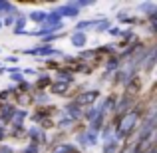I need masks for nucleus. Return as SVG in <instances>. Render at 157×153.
Instances as JSON below:
<instances>
[{
  "label": "nucleus",
  "instance_id": "1",
  "mask_svg": "<svg viewBox=\"0 0 157 153\" xmlns=\"http://www.w3.org/2000/svg\"><path fill=\"white\" fill-rule=\"evenodd\" d=\"M139 117H143V111H139L137 107H133V109L127 111L125 115H121V117L117 119V123L113 125V137L119 139V141H121V139H127L135 131Z\"/></svg>",
  "mask_w": 157,
  "mask_h": 153
},
{
  "label": "nucleus",
  "instance_id": "2",
  "mask_svg": "<svg viewBox=\"0 0 157 153\" xmlns=\"http://www.w3.org/2000/svg\"><path fill=\"white\" fill-rule=\"evenodd\" d=\"M100 100V90H84L82 94H78L74 98V103L78 107H86V105H94Z\"/></svg>",
  "mask_w": 157,
  "mask_h": 153
},
{
  "label": "nucleus",
  "instance_id": "3",
  "mask_svg": "<svg viewBox=\"0 0 157 153\" xmlns=\"http://www.w3.org/2000/svg\"><path fill=\"white\" fill-rule=\"evenodd\" d=\"M76 141H78V145L80 147H94V145H98V141H100V133H96V131H90V129H86V131H80V133L76 135Z\"/></svg>",
  "mask_w": 157,
  "mask_h": 153
},
{
  "label": "nucleus",
  "instance_id": "4",
  "mask_svg": "<svg viewBox=\"0 0 157 153\" xmlns=\"http://www.w3.org/2000/svg\"><path fill=\"white\" fill-rule=\"evenodd\" d=\"M52 12H54V14H58L62 20H64V18H78V16H80V10H78V8L74 6L72 2L58 4V6L52 8Z\"/></svg>",
  "mask_w": 157,
  "mask_h": 153
},
{
  "label": "nucleus",
  "instance_id": "5",
  "mask_svg": "<svg viewBox=\"0 0 157 153\" xmlns=\"http://www.w3.org/2000/svg\"><path fill=\"white\" fill-rule=\"evenodd\" d=\"M135 107V100H133V96H127V94H123L121 98H119L117 101H115V107H113V111L121 117V115H125L127 111H131Z\"/></svg>",
  "mask_w": 157,
  "mask_h": 153
},
{
  "label": "nucleus",
  "instance_id": "6",
  "mask_svg": "<svg viewBox=\"0 0 157 153\" xmlns=\"http://www.w3.org/2000/svg\"><path fill=\"white\" fill-rule=\"evenodd\" d=\"M26 137L30 139V143H34V145H42V143H46L48 141V135H46V131H42L40 127H30V129L26 131Z\"/></svg>",
  "mask_w": 157,
  "mask_h": 153
},
{
  "label": "nucleus",
  "instance_id": "7",
  "mask_svg": "<svg viewBox=\"0 0 157 153\" xmlns=\"http://www.w3.org/2000/svg\"><path fill=\"white\" fill-rule=\"evenodd\" d=\"M62 115H66V117H70L72 121H76V119H80L82 115H84V109L82 107H78L74 101H70L68 105L64 107V111H62Z\"/></svg>",
  "mask_w": 157,
  "mask_h": 153
},
{
  "label": "nucleus",
  "instance_id": "8",
  "mask_svg": "<svg viewBox=\"0 0 157 153\" xmlns=\"http://www.w3.org/2000/svg\"><path fill=\"white\" fill-rule=\"evenodd\" d=\"M70 42H72L74 48L84 50V46L88 44V34H86V32H72V34H70Z\"/></svg>",
  "mask_w": 157,
  "mask_h": 153
},
{
  "label": "nucleus",
  "instance_id": "9",
  "mask_svg": "<svg viewBox=\"0 0 157 153\" xmlns=\"http://www.w3.org/2000/svg\"><path fill=\"white\" fill-rule=\"evenodd\" d=\"M52 78L48 76V74H38V80L32 84V88L36 90V92H44L46 88H50V84H52Z\"/></svg>",
  "mask_w": 157,
  "mask_h": 153
},
{
  "label": "nucleus",
  "instance_id": "10",
  "mask_svg": "<svg viewBox=\"0 0 157 153\" xmlns=\"http://www.w3.org/2000/svg\"><path fill=\"white\" fill-rule=\"evenodd\" d=\"M70 84H64V82H52L50 84V94L54 96H68Z\"/></svg>",
  "mask_w": 157,
  "mask_h": 153
},
{
  "label": "nucleus",
  "instance_id": "11",
  "mask_svg": "<svg viewBox=\"0 0 157 153\" xmlns=\"http://www.w3.org/2000/svg\"><path fill=\"white\" fill-rule=\"evenodd\" d=\"M56 82H64V84H70L72 86L74 82H76V76H74V72H70V70H58V74H56Z\"/></svg>",
  "mask_w": 157,
  "mask_h": 153
},
{
  "label": "nucleus",
  "instance_id": "12",
  "mask_svg": "<svg viewBox=\"0 0 157 153\" xmlns=\"http://www.w3.org/2000/svg\"><path fill=\"white\" fill-rule=\"evenodd\" d=\"M104 153H121V141L115 137H109L104 143Z\"/></svg>",
  "mask_w": 157,
  "mask_h": 153
},
{
  "label": "nucleus",
  "instance_id": "13",
  "mask_svg": "<svg viewBox=\"0 0 157 153\" xmlns=\"http://www.w3.org/2000/svg\"><path fill=\"white\" fill-rule=\"evenodd\" d=\"M105 117L107 115H104V113H98L96 117L90 121V125H88V129L90 131H96V133H100L101 131V127H104V123H105Z\"/></svg>",
  "mask_w": 157,
  "mask_h": 153
},
{
  "label": "nucleus",
  "instance_id": "14",
  "mask_svg": "<svg viewBox=\"0 0 157 153\" xmlns=\"http://www.w3.org/2000/svg\"><path fill=\"white\" fill-rule=\"evenodd\" d=\"M52 153H80V151H78V147L74 145V143H64L62 141L52 149Z\"/></svg>",
  "mask_w": 157,
  "mask_h": 153
},
{
  "label": "nucleus",
  "instance_id": "15",
  "mask_svg": "<svg viewBox=\"0 0 157 153\" xmlns=\"http://www.w3.org/2000/svg\"><path fill=\"white\" fill-rule=\"evenodd\" d=\"M121 68V60H119L117 56H111L105 60V72L111 74V72H117V70Z\"/></svg>",
  "mask_w": 157,
  "mask_h": 153
},
{
  "label": "nucleus",
  "instance_id": "16",
  "mask_svg": "<svg viewBox=\"0 0 157 153\" xmlns=\"http://www.w3.org/2000/svg\"><path fill=\"white\" fill-rule=\"evenodd\" d=\"M28 111L26 109H16V113H14V117H12V121H10V125L12 127H22V121L28 117Z\"/></svg>",
  "mask_w": 157,
  "mask_h": 153
},
{
  "label": "nucleus",
  "instance_id": "17",
  "mask_svg": "<svg viewBox=\"0 0 157 153\" xmlns=\"http://www.w3.org/2000/svg\"><path fill=\"white\" fill-rule=\"evenodd\" d=\"M26 18L42 26V24H44V20H46V10H32L30 14H26Z\"/></svg>",
  "mask_w": 157,
  "mask_h": 153
},
{
  "label": "nucleus",
  "instance_id": "18",
  "mask_svg": "<svg viewBox=\"0 0 157 153\" xmlns=\"http://www.w3.org/2000/svg\"><path fill=\"white\" fill-rule=\"evenodd\" d=\"M98 24V20L90 18V20H80V22H76V26H74V32H86L88 28H94Z\"/></svg>",
  "mask_w": 157,
  "mask_h": 153
},
{
  "label": "nucleus",
  "instance_id": "19",
  "mask_svg": "<svg viewBox=\"0 0 157 153\" xmlns=\"http://www.w3.org/2000/svg\"><path fill=\"white\" fill-rule=\"evenodd\" d=\"M26 22H28L26 14L16 16V18H14V24H12V34H16V32H22V30H24V26H26Z\"/></svg>",
  "mask_w": 157,
  "mask_h": 153
},
{
  "label": "nucleus",
  "instance_id": "20",
  "mask_svg": "<svg viewBox=\"0 0 157 153\" xmlns=\"http://www.w3.org/2000/svg\"><path fill=\"white\" fill-rule=\"evenodd\" d=\"M111 28V20L109 18H100L98 20V24L94 26V30L98 32V34H104V32H107Z\"/></svg>",
  "mask_w": 157,
  "mask_h": 153
},
{
  "label": "nucleus",
  "instance_id": "21",
  "mask_svg": "<svg viewBox=\"0 0 157 153\" xmlns=\"http://www.w3.org/2000/svg\"><path fill=\"white\" fill-rule=\"evenodd\" d=\"M98 113H100V109H98V105H90V109H88V111H84V115H82V117H86L88 121H92V119L96 117Z\"/></svg>",
  "mask_w": 157,
  "mask_h": 153
},
{
  "label": "nucleus",
  "instance_id": "22",
  "mask_svg": "<svg viewBox=\"0 0 157 153\" xmlns=\"http://www.w3.org/2000/svg\"><path fill=\"white\" fill-rule=\"evenodd\" d=\"M137 8H139V12H145V14H149L151 10H155V2H143V4H137Z\"/></svg>",
  "mask_w": 157,
  "mask_h": 153
},
{
  "label": "nucleus",
  "instance_id": "23",
  "mask_svg": "<svg viewBox=\"0 0 157 153\" xmlns=\"http://www.w3.org/2000/svg\"><path fill=\"white\" fill-rule=\"evenodd\" d=\"M74 6L78 8V10H82V8H90V6H94V0H76V2H72Z\"/></svg>",
  "mask_w": 157,
  "mask_h": 153
},
{
  "label": "nucleus",
  "instance_id": "24",
  "mask_svg": "<svg viewBox=\"0 0 157 153\" xmlns=\"http://www.w3.org/2000/svg\"><path fill=\"white\" fill-rule=\"evenodd\" d=\"M34 101L36 103H48V94L46 92H38L34 96Z\"/></svg>",
  "mask_w": 157,
  "mask_h": 153
},
{
  "label": "nucleus",
  "instance_id": "25",
  "mask_svg": "<svg viewBox=\"0 0 157 153\" xmlns=\"http://www.w3.org/2000/svg\"><path fill=\"white\" fill-rule=\"evenodd\" d=\"M10 80L14 82V84H22V82H24V74L22 72H12L10 74Z\"/></svg>",
  "mask_w": 157,
  "mask_h": 153
},
{
  "label": "nucleus",
  "instance_id": "26",
  "mask_svg": "<svg viewBox=\"0 0 157 153\" xmlns=\"http://www.w3.org/2000/svg\"><path fill=\"white\" fill-rule=\"evenodd\" d=\"M20 153H40V147L38 145H34V143H28L26 147H24Z\"/></svg>",
  "mask_w": 157,
  "mask_h": 153
},
{
  "label": "nucleus",
  "instance_id": "27",
  "mask_svg": "<svg viewBox=\"0 0 157 153\" xmlns=\"http://www.w3.org/2000/svg\"><path fill=\"white\" fill-rule=\"evenodd\" d=\"M10 96H12V92H10V90H2V92H0V101H2V103H8V100H10Z\"/></svg>",
  "mask_w": 157,
  "mask_h": 153
},
{
  "label": "nucleus",
  "instance_id": "28",
  "mask_svg": "<svg viewBox=\"0 0 157 153\" xmlns=\"http://www.w3.org/2000/svg\"><path fill=\"white\" fill-rule=\"evenodd\" d=\"M14 98H16V101L22 103V105H26V103L32 101V96H14Z\"/></svg>",
  "mask_w": 157,
  "mask_h": 153
},
{
  "label": "nucleus",
  "instance_id": "29",
  "mask_svg": "<svg viewBox=\"0 0 157 153\" xmlns=\"http://www.w3.org/2000/svg\"><path fill=\"white\" fill-rule=\"evenodd\" d=\"M72 119H70V117H66V115H64V119H60V121H58V127H70V125H72Z\"/></svg>",
  "mask_w": 157,
  "mask_h": 153
},
{
  "label": "nucleus",
  "instance_id": "30",
  "mask_svg": "<svg viewBox=\"0 0 157 153\" xmlns=\"http://www.w3.org/2000/svg\"><path fill=\"white\" fill-rule=\"evenodd\" d=\"M107 32H109V36H115V38H117V36H121V28H119V26H111Z\"/></svg>",
  "mask_w": 157,
  "mask_h": 153
},
{
  "label": "nucleus",
  "instance_id": "31",
  "mask_svg": "<svg viewBox=\"0 0 157 153\" xmlns=\"http://www.w3.org/2000/svg\"><path fill=\"white\" fill-rule=\"evenodd\" d=\"M14 18L16 16H4V20H2V26H12V24H14Z\"/></svg>",
  "mask_w": 157,
  "mask_h": 153
},
{
  "label": "nucleus",
  "instance_id": "32",
  "mask_svg": "<svg viewBox=\"0 0 157 153\" xmlns=\"http://www.w3.org/2000/svg\"><path fill=\"white\" fill-rule=\"evenodd\" d=\"M16 62H20L18 56H6L4 58V64H16Z\"/></svg>",
  "mask_w": 157,
  "mask_h": 153
},
{
  "label": "nucleus",
  "instance_id": "33",
  "mask_svg": "<svg viewBox=\"0 0 157 153\" xmlns=\"http://www.w3.org/2000/svg\"><path fill=\"white\" fill-rule=\"evenodd\" d=\"M0 153H14V147H10V145H0Z\"/></svg>",
  "mask_w": 157,
  "mask_h": 153
},
{
  "label": "nucleus",
  "instance_id": "34",
  "mask_svg": "<svg viewBox=\"0 0 157 153\" xmlns=\"http://www.w3.org/2000/svg\"><path fill=\"white\" fill-rule=\"evenodd\" d=\"M22 74H28V76H38V72H36L34 68H26V70H22Z\"/></svg>",
  "mask_w": 157,
  "mask_h": 153
},
{
  "label": "nucleus",
  "instance_id": "35",
  "mask_svg": "<svg viewBox=\"0 0 157 153\" xmlns=\"http://www.w3.org/2000/svg\"><path fill=\"white\" fill-rule=\"evenodd\" d=\"M4 137H6V127L0 125V141H4Z\"/></svg>",
  "mask_w": 157,
  "mask_h": 153
},
{
  "label": "nucleus",
  "instance_id": "36",
  "mask_svg": "<svg viewBox=\"0 0 157 153\" xmlns=\"http://www.w3.org/2000/svg\"><path fill=\"white\" fill-rule=\"evenodd\" d=\"M4 74H8V70L4 68V66H0V76H4Z\"/></svg>",
  "mask_w": 157,
  "mask_h": 153
},
{
  "label": "nucleus",
  "instance_id": "37",
  "mask_svg": "<svg viewBox=\"0 0 157 153\" xmlns=\"http://www.w3.org/2000/svg\"><path fill=\"white\" fill-rule=\"evenodd\" d=\"M2 28H4V26H2V18H0V30H2Z\"/></svg>",
  "mask_w": 157,
  "mask_h": 153
},
{
  "label": "nucleus",
  "instance_id": "38",
  "mask_svg": "<svg viewBox=\"0 0 157 153\" xmlns=\"http://www.w3.org/2000/svg\"><path fill=\"white\" fill-rule=\"evenodd\" d=\"M0 64H2V62H0Z\"/></svg>",
  "mask_w": 157,
  "mask_h": 153
}]
</instances>
